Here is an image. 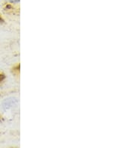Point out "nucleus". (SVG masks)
<instances>
[{
  "label": "nucleus",
  "instance_id": "f257e3e1",
  "mask_svg": "<svg viewBox=\"0 0 135 148\" xmlns=\"http://www.w3.org/2000/svg\"><path fill=\"white\" fill-rule=\"evenodd\" d=\"M20 64H17L16 67H15L13 68L12 70V73H15V75H18V74L20 73Z\"/></svg>",
  "mask_w": 135,
  "mask_h": 148
},
{
  "label": "nucleus",
  "instance_id": "f03ea898",
  "mask_svg": "<svg viewBox=\"0 0 135 148\" xmlns=\"http://www.w3.org/2000/svg\"><path fill=\"white\" fill-rule=\"evenodd\" d=\"M6 79V76L4 73H0V83L3 82V80Z\"/></svg>",
  "mask_w": 135,
  "mask_h": 148
},
{
  "label": "nucleus",
  "instance_id": "7ed1b4c3",
  "mask_svg": "<svg viewBox=\"0 0 135 148\" xmlns=\"http://www.w3.org/2000/svg\"><path fill=\"white\" fill-rule=\"evenodd\" d=\"M4 20L2 18V16H0V25H2V23H4Z\"/></svg>",
  "mask_w": 135,
  "mask_h": 148
},
{
  "label": "nucleus",
  "instance_id": "20e7f679",
  "mask_svg": "<svg viewBox=\"0 0 135 148\" xmlns=\"http://www.w3.org/2000/svg\"><path fill=\"white\" fill-rule=\"evenodd\" d=\"M8 1H10V2H20V0H8Z\"/></svg>",
  "mask_w": 135,
  "mask_h": 148
}]
</instances>
